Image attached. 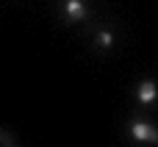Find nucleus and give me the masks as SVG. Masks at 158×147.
I'll use <instances>...</instances> for the list:
<instances>
[{
	"instance_id": "obj_2",
	"label": "nucleus",
	"mask_w": 158,
	"mask_h": 147,
	"mask_svg": "<svg viewBox=\"0 0 158 147\" xmlns=\"http://www.w3.org/2000/svg\"><path fill=\"white\" fill-rule=\"evenodd\" d=\"M136 100L144 103V106L156 103V100H158V83H156V81H142V83L136 86Z\"/></svg>"
},
{
	"instance_id": "obj_3",
	"label": "nucleus",
	"mask_w": 158,
	"mask_h": 147,
	"mask_svg": "<svg viewBox=\"0 0 158 147\" xmlns=\"http://www.w3.org/2000/svg\"><path fill=\"white\" fill-rule=\"evenodd\" d=\"M61 8H64V14H67L69 19H83V17H86V3H83V0H64Z\"/></svg>"
},
{
	"instance_id": "obj_4",
	"label": "nucleus",
	"mask_w": 158,
	"mask_h": 147,
	"mask_svg": "<svg viewBox=\"0 0 158 147\" xmlns=\"http://www.w3.org/2000/svg\"><path fill=\"white\" fill-rule=\"evenodd\" d=\"M97 44H100V47H111V44H114V33H111V31H100V33H97Z\"/></svg>"
},
{
	"instance_id": "obj_5",
	"label": "nucleus",
	"mask_w": 158,
	"mask_h": 147,
	"mask_svg": "<svg viewBox=\"0 0 158 147\" xmlns=\"http://www.w3.org/2000/svg\"><path fill=\"white\" fill-rule=\"evenodd\" d=\"M0 147H14V142H11V136H8L6 131H0Z\"/></svg>"
},
{
	"instance_id": "obj_1",
	"label": "nucleus",
	"mask_w": 158,
	"mask_h": 147,
	"mask_svg": "<svg viewBox=\"0 0 158 147\" xmlns=\"http://www.w3.org/2000/svg\"><path fill=\"white\" fill-rule=\"evenodd\" d=\"M131 136L136 142H147V145H158V128L147 125V122H133L131 125Z\"/></svg>"
}]
</instances>
